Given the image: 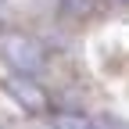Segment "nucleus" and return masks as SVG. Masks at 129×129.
<instances>
[{"mask_svg": "<svg viewBox=\"0 0 129 129\" xmlns=\"http://www.w3.org/2000/svg\"><path fill=\"white\" fill-rule=\"evenodd\" d=\"M4 57H7V64L18 75H36L43 68V61H47L43 47L32 40V36H7L4 40Z\"/></svg>", "mask_w": 129, "mask_h": 129, "instance_id": "1", "label": "nucleus"}, {"mask_svg": "<svg viewBox=\"0 0 129 129\" xmlns=\"http://www.w3.org/2000/svg\"><path fill=\"white\" fill-rule=\"evenodd\" d=\"M4 86L11 90V97H14V101H18V104H25L29 111H43V108H47V93H43L36 83H32L29 75H11Z\"/></svg>", "mask_w": 129, "mask_h": 129, "instance_id": "2", "label": "nucleus"}, {"mask_svg": "<svg viewBox=\"0 0 129 129\" xmlns=\"http://www.w3.org/2000/svg\"><path fill=\"white\" fill-rule=\"evenodd\" d=\"M54 129H101L97 122H90L86 115H72V111H57L54 115Z\"/></svg>", "mask_w": 129, "mask_h": 129, "instance_id": "3", "label": "nucleus"}, {"mask_svg": "<svg viewBox=\"0 0 129 129\" xmlns=\"http://www.w3.org/2000/svg\"><path fill=\"white\" fill-rule=\"evenodd\" d=\"M61 4H64L68 14H86V11L93 7V0H61Z\"/></svg>", "mask_w": 129, "mask_h": 129, "instance_id": "4", "label": "nucleus"}]
</instances>
